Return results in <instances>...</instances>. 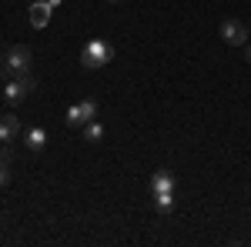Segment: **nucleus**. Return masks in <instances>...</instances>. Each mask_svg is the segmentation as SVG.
<instances>
[{
	"mask_svg": "<svg viewBox=\"0 0 251 247\" xmlns=\"http://www.w3.org/2000/svg\"><path fill=\"white\" fill-rule=\"evenodd\" d=\"M84 140H87V144H100V140H104V127H100L97 120H87V124H84Z\"/></svg>",
	"mask_w": 251,
	"mask_h": 247,
	"instance_id": "obj_11",
	"label": "nucleus"
},
{
	"mask_svg": "<svg viewBox=\"0 0 251 247\" xmlns=\"http://www.w3.org/2000/svg\"><path fill=\"white\" fill-rule=\"evenodd\" d=\"M10 184V144H3V151H0V187H7Z\"/></svg>",
	"mask_w": 251,
	"mask_h": 247,
	"instance_id": "obj_10",
	"label": "nucleus"
},
{
	"mask_svg": "<svg viewBox=\"0 0 251 247\" xmlns=\"http://www.w3.org/2000/svg\"><path fill=\"white\" fill-rule=\"evenodd\" d=\"M94 117H97L94 100H80V104H74V107H67V124H71V127H84V124L94 120Z\"/></svg>",
	"mask_w": 251,
	"mask_h": 247,
	"instance_id": "obj_4",
	"label": "nucleus"
},
{
	"mask_svg": "<svg viewBox=\"0 0 251 247\" xmlns=\"http://www.w3.org/2000/svg\"><path fill=\"white\" fill-rule=\"evenodd\" d=\"M151 201H154V207L161 214H168L174 207V190H161V194H151Z\"/></svg>",
	"mask_w": 251,
	"mask_h": 247,
	"instance_id": "obj_12",
	"label": "nucleus"
},
{
	"mask_svg": "<svg viewBox=\"0 0 251 247\" xmlns=\"http://www.w3.org/2000/svg\"><path fill=\"white\" fill-rule=\"evenodd\" d=\"M107 3H117V0H107Z\"/></svg>",
	"mask_w": 251,
	"mask_h": 247,
	"instance_id": "obj_14",
	"label": "nucleus"
},
{
	"mask_svg": "<svg viewBox=\"0 0 251 247\" xmlns=\"http://www.w3.org/2000/svg\"><path fill=\"white\" fill-rule=\"evenodd\" d=\"M161 190H174L171 171H154V177H151V194H161Z\"/></svg>",
	"mask_w": 251,
	"mask_h": 247,
	"instance_id": "obj_8",
	"label": "nucleus"
},
{
	"mask_svg": "<svg viewBox=\"0 0 251 247\" xmlns=\"http://www.w3.org/2000/svg\"><path fill=\"white\" fill-rule=\"evenodd\" d=\"M30 64H34V54H30V47H10V50H7V57H3V67H0V74H3V77L30 74Z\"/></svg>",
	"mask_w": 251,
	"mask_h": 247,
	"instance_id": "obj_2",
	"label": "nucleus"
},
{
	"mask_svg": "<svg viewBox=\"0 0 251 247\" xmlns=\"http://www.w3.org/2000/svg\"><path fill=\"white\" fill-rule=\"evenodd\" d=\"M111 57H114V47H111L107 40H87L84 50H80V64H84L87 70H100V67H107Z\"/></svg>",
	"mask_w": 251,
	"mask_h": 247,
	"instance_id": "obj_1",
	"label": "nucleus"
},
{
	"mask_svg": "<svg viewBox=\"0 0 251 247\" xmlns=\"http://www.w3.org/2000/svg\"><path fill=\"white\" fill-rule=\"evenodd\" d=\"M37 90V80L30 74H20V77H7V87H3V97H7V104H20V100H27V97Z\"/></svg>",
	"mask_w": 251,
	"mask_h": 247,
	"instance_id": "obj_3",
	"label": "nucleus"
},
{
	"mask_svg": "<svg viewBox=\"0 0 251 247\" xmlns=\"http://www.w3.org/2000/svg\"><path fill=\"white\" fill-rule=\"evenodd\" d=\"M17 134H20V120H17V117H14V114L0 117V144H10Z\"/></svg>",
	"mask_w": 251,
	"mask_h": 247,
	"instance_id": "obj_6",
	"label": "nucleus"
},
{
	"mask_svg": "<svg viewBox=\"0 0 251 247\" xmlns=\"http://www.w3.org/2000/svg\"><path fill=\"white\" fill-rule=\"evenodd\" d=\"M24 144H27L30 151H44V144H47V131H44V127L27 131V134H24Z\"/></svg>",
	"mask_w": 251,
	"mask_h": 247,
	"instance_id": "obj_9",
	"label": "nucleus"
},
{
	"mask_svg": "<svg viewBox=\"0 0 251 247\" xmlns=\"http://www.w3.org/2000/svg\"><path fill=\"white\" fill-rule=\"evenodd\" d=\"M221 37H225V44H231V47H241V44H248L251 30L241 20H225L221 23Z\"/></svg>",
	"mask_w": 251,
	"mask_h": 247,
	"instance_id": "obj_5",
	"label": "nucleus"
},
{
	"mask_svg": "<svg viewBox=\"0 0 251 247\" xmlns=\"http://www.w3.org/2000/svg\"><path fill=\"white\" fill-rule=\"evenodd\" d=\"M245 60H248V64H251V44H248V47H245Z\"/></svg>",
	"mask_w": 251,
	"mask_h": 247,
	"instance_id": "obj_13",
	"label": "nucleus"
},
{
	"mask_svg": "<svg viewBox=\"0 0 251 247\" xmlns=\"http://www.w3.org/2000/svg\"><path fill=\"white\" fill-rule=\"evenodd\" d=\"M50 10H54L50 3H30V14H27V17H30L34 27H47V23H50Z\"/></svg>",
	"mask_w": 251,
	"mask_h": 247,
	"instance_id": "obj_7",
	"label": "nucleus"
},
{
	"mask_svg": "<svg viewBox=\"0 0 251 247\" xmlns=\"http://www.w3.org/2000/svg\"><path fill=\"white\" fill-rule=\"evenodd\" d=\"M248 30H251V27H248Z\"/></svg>",
	"mask_w": 251,
	"mask_h": 247,
	"instance_id": "obj_15",
	"label": "nucleus"
}]
</instances>
